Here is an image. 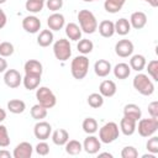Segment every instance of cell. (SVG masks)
I'll return each mask as SVG.
<instances>
[{
    "mask_svg": "<svg viewBox=\"0 0 158 158\" xmlns=\"http://www.w3.org/2000/svg\"><path fill=\"white\" fill-rule=\"evenodd\" d=\"M78 21H79V27L84 33L91 35L98 30V20L90 10L86 9L80 10L78 12Z\"/></svg>",
    "mask_w": 158,
    "mask_h": 158,
    "instance_id": "obj_1",
    "label": "cell"
},
{
    "mask_svg": "<svg viewBox=\"0 0 158 158\" xmlns=\"http://www.w3.org/2000/svg\"><path fill=\"white\" fill-rule=\"evenodd\" d=\"M89 70V58L84 54L75 57L70 63V72L74 79L81 80L86 77Z\"/></svg>",
    "mask_w": 158,
    "mask_h": 158,
    "instance_id": "obj_2",
    "label": "cell"
},
{
    "mask_svg": "<svg viewBox=\"0 0 158 158\" xmlns=\"http://www.w3.org/2000/svg\"><path fill=\"white\" fill-rule=\"evenodd\" d=\"M133 88L141 94V95H144V96H149L153 94L154 91V84L153 81L149 79V77L147 74H143V73H138L135 78H133Z\"/></svg>",
    "mask_w": 158,
    "mask_h": 158,
    "instance_id": "obj_3",
    "label": "cell"
},
{
    "mask_svg": "<svg viewBox=\"0 0 158 158\" xmlns=\"http://www.w3.org/2000/svg\"><path fill=\"white\" fill-rule=\"evenodd\" d=\"M120 128L116 122H107L99 130V139L101 143L109 144L118 138Z\"/></svg>",
    "mask_w": 158,
    "mask_h": 158,
    "instance_id": "obj_4",
    "label": "cell"
},
{
    "mask_svg": "<svg viewBox=\"0 0 158 158\" xmlns=\"http://www.w3.org/2000/svg\"><path fill=\"white\" fill-rule=\"evenodd\" d=\"M53 53L58 60L60 62L68 60L72 56V46H70L69 40L59 38L58 41H56L53 44Z\"/></svg>",
    "mask_w": 158,
    "mask_h": 158,
    "instance_id": "obj_5",
    "label": "cell"
},
{
    "mask_svg": "<svg viewBox=\"0 0 158 158\" xmlns=\"http://www.w3.org/2000/svg\"><path fill=\"white\" fill-rule=\"evenodd\" d=\"M36 99L40 105L44 106L46 109H52L57 104V98L54 93L47 86H40L36 90Z\"/></svg>",
    "mask_w": 158,
    "mask_h": 158,
    "instance_id": "obj_6",
    "label": "cell"
},
{
    "mask_svg": "<svg viewBox=\"0 0 158 158\" xmlns=\"http://www.w3.org/2000/svg\"><path fill=\"white\" fill-rule=\"evenodd\" d=\"M141 137H151L158 130V118L149 117V118H139L138 126H136Z\"/></svg>",
    "mask_w": 158,
    "mask_h": 158,
    "instance_id": "obj_7",
    "label": "cell"
},
{
    "mask_svg": "<svg viewBox=\"0 0 158 158\" xmlns=\"http://www.w3.org/2000/svg\"><path fill=\"white\" fill-rule=\"evenodd\" d=\"M4 83L10 89H16L22 83V77L16 69H6L4 74Z\"/></svg>",
    "mask_w": 158,
    "mask_h": 158,
    "instance_id": "obj_8",
    "label": "cell"
},
{
    "mask_svg": "<svg viewBox=\"0 0 158 158\" xmlns=\"http://www.w3.org/2000/svg\"><path fill=\"white\" fill-rule=\"evenodd\" d=\"M33 133H35V137L38 138L40 141H46L49 138L51 133H52V126L51 123H48L47 121H38L35 127H33Z\"/></svg>",
    "mask_w": 158,
    "mask_h": 158,
    "instance_id": "obj_9",
    "label": "cell"
},
{
    "mask_svg": "<svg viewBox=\"0 0 158 158\" xmlns=\"http://www.w3.org/2000/svg\"><path fill=\"white\" fill-rule=\"evenodd\" d=\"M133 49H135L133 43L130 40H120L115 44V53L121 58H126V57L132 56Z\"/></svg>",
    "mask_w": 158,
    "mask_h": 158,
    "instance_id": "obj_10",
    "label": "cell"
},
{
    "mask_svg": "<svg viewBox=\"0 0 158 158\" xmlns=\"http://www.w3.org/2000/svg\"><path fill=\"white\" fill-rule=\"evenodd\" d=\"M22 28L28 33H37L41 30V20L35 15H28L22 20Z\"/></svg>",
    "mask_w": 158,
    "mask_h": 158,
    "instance_id": "obj_11",
    "label": "cell"
},
{
    "mask_svg": "<svg viewBox=\"0 0 158 158\" xmlns=\"http://www.w3.org/2000/svg\"><path fill=\"white\" fill-rule=\"evenodd\" d=\"M81 144H83V149H84L86 153H89V154H96V153H99V151H100V148H101V142H100V139H99L98 137L93 136V135H89V136L84 139V142H83Z\"/></svg>",
    "mask_w": 158,
    "mask_h": 158,
    "instance_id": "obj_12",
    "label": "cell"
},
{
    "mask_svg": "<svg viewBox=\"0 0 158 158\" xmlns=\"http://www.w3.org/2000/svg\"><path fill=\"white\" fill-rule=\"evenodd\" d=\"M33 153V147L30 142H21L19 143L12 152L14 158H31Z\"/></svg>",
    "mask_w": 158,
    "mask_h": 158,
    "instance_id": "obj_13",
    "label": "cell"
},
{
    "mask_svg": "<svg viewBox=\"0 0 158 158\" xmlns=\"http://www.w3.org/2000/svg\"><path fill=\"white\" fill-rule=\"evenodd\" d=\"M47 25L51 31H59L65 26V19L59 12H53L47 19Z\"/></svg>",
    "mask_w": 158,
    "mask_h": 158,
    "instance_id": "obj_14",
    "label": "cell"
},
{
    "mask_svg": "<svg viewBox=\"0 0 158 158\" xmlns=\"http://www.w3.org/2000/svg\"><path fill=\"white\" fill-rule=\"evenodd\" d=\"M136 126H137V121L127 116H123L120 121V131L125 136H132L136 132Z\"/></svg>",
    "mask_w": 158,
    "mask_h": 158,
    "instance_id": "obj_15",
    "label": "cell"
},
{
    "mask_svg": "<svg viewBox=\"0 0 158 158\" xmlns=\"http://www.w3.org/2000/svg\"><path fill=\"white\" fill-rule=\"evenodd\" d=\"M112 68H111V63L106 59H99L95 62L94 64V72L98 77L100 78H105L111 73Z\"/></svg>",
    "mask_w": 158,
    "mask_h": 158,
    "instance_id": "obj_16",
    "label": "cell"
},
{
    "mask_svg": "<svg viewBox=\"0 0 158 158\" xmlns=\"http://www.w3.org/2000/svg\"><path fill=\"white\" fill-rule=\"evenodd\" d=\"M116 91H117V88H116L115 81H112V80H109V79L102 80L99 85V93L104 98H111L116 94Z\"/></svg>",
    "mask_w": 158,
    "mask_h": 158,
    "instance_id": "obj_17",
    "label": "cell"
},
{
    "mask_svg": "<svg viewBox=\"0 0 158 158\" xmlns=\"http://www.w3.org/2000/svg\"><path fill=\"white\" fill-rule=\"evenodd\" d=\"M130 25H131V27H133L136 30L143 28L147 25V15L142 11L132 12V15L130 17Z\"/></svg>",
    "mask_w": 158,
    "mask_h": 158,
    "instance_id": "obj_18",
    "label": "cell"
},
{
    "mask_svg": "<svg viewBox=\"0 0 158 158\" xmlns=\"http://www.w3.org/2000/svg\"><path fill=\"white\" fill-rule=\"evenodd\" d=\"M23 69H25V74H32V75H42L43 73V67H42V63L37 59H28L25 65H23Z\"/></svg>",
    "mask_w": 158,
    "mask_h": 158,
    "instance_id": "obj_19",
    "label": "cell"
},
{
    "mask_svg": "<svg viewBox=\"0 0 158 158\" xmlns=\"http://www.w3.org/2000/svg\"><path fill=\"white\" fill-rule=\"evenodd\" d=\"M98 30H99V33L105 38L112 37L115 35V25L110 20H102L98 25Z\"/></svg>",
    "mask_w": 158,
    "mask_h": 158,
    "instance_id": "obj_20",
    "label": "cell"
},
{
    "mask_svg": "<svg viewBox=\"0 0 158 158\" xmlns=\"http://www.w3.org/2000/svg\"><path fill=\"white\" fill-rule=\"evenodd\" d=\"M65 30V35L70 41H79L81 38V30L79 27V25L74 23V22H69L64 26Z\"/></svg>",
    "mask_w": 158,
    "mask_h": 158,
    "instance_id": "obj_21",
    "label": "cell"
},
{
    "mask_svg": "<svg viewBox=\"0 0 158 158\" xmlns=\"http://www.w3.org/2000/svg\"><path fill=\"white\" fill-rule=\"evenodd\" d=\"M51 136H52V141L56 146H64L69 139V133L64 128H58V130L53 131L51 133Z\"/></svg>",
    "mask_w": 158,
    "mask_h": 158,
    "instance_id": "obj_22",
    "label": "cell"
},
{
    "mask_svg": "<svg viewBox=\"0 0 158 158\" xmlns=\"http://www.w3.org/2000/svg\"><path fill=\"white\" fill-rule=\"evenodd\" d=\"M146 64H147V60H146V57L144 56H142V54H135V56L131 57L128 65H130L131 70L142 72L146 68Z\"/></svg>",
    "mask_w": 158,
    "mask_h": 158,
    "instance_id": "obj_23",
    "label": "cell"
},
{
    "mask_svg": "<svg viewBox=\"0 0 158 158\" xmlns=\"http://www.w3.org/2000/svg\"><path fill=\"white\" fill-rule=\"evenodd\" d=\"M114 25H115V33H117L120 36H126L131 31L130 21L127 19H125V17L118 19L116 22H114Z\"/></svg>",
    "mask_w": 158,
    "mask_h": 158,
    "instance_id": "obj_24",
    "label": "cell"
},
{
    "mask_svg": "<svg viewBox=\"0 0 158 158\" xmlns=\"http://www.w3.org/2000/svg\"><path fill=\"white\" fill-rule=\"evenodd\" d=\"M112 72H114L115 78L122 80V79H126V78L130 77V74H131V68H130V65H128L127 63H117V64L114 67Z\"/></svg>",
    "mask_w": 158,
    "mask_h": 158,
    "instance_id": "obj_25",
    "label": "cell"
},
{
    "mask_svg": "<svg viewBox=\"0 0 158 158\" xmlns=\"http://www.w3.org/2000/svg\"><path fill=\"white\" fill-rule=\"evenodd\" d=\"M41 83V75H32V74H25L22 78V84L27 90H35L40 86Z\"/></svg>",
    "mask_w": 158,
    "mask_h": 158,
    "instance_id": "obj_26",
    "label": "cell"
},
{
    "mask_svg": "<svg viewBox=\"0 0 158 158\" xmlns=\"http://www.w3.org/2000/svg\"><path fill=\"white\" fill-rule=\"evenodd\" d=\"M123 116H127V117H131V118L138 121L142 116V110L136 104H127L123 107Z\"/></svg>",
    "mask_w": 158,
    "mask_h": 158,
    "instance_id": "obj_27",
    "label": "cell"
},
{
    "mask_svg": "<svg viewBox=\"0 0 158 158\" xmlns=\"http://www.w3.org/2000/svg\"><path fill=\"white\" fill-rule=\"evenodd\" d=\"M7 110L15 115L22 114L26 110V104H25V101H22L20 99H12V100L7 101Z\"/></svg>",
    "mask_w": 158,
    "mask_h": 158,
    "instance_id": "obj_28",
    "label": "cell"
},
{
    "mask_svg": "<svg viewBox=\"0 0 158 158\" xmlns=\"http://www.w3.org/2000/svg\"><path fill=\"white\" fill-rule=\"evenodd\" d=\"M53 32L51 30H42L37 37V43L41 47H48L53 42Z\"/></svg>",
    "mask_w": 158,
    "mask_h": 158,
    "instance_id": "obj_29",
    "label": "cell"
},
{
    "mask_svg": "<svg viewBox=\"0 0 158 158\" xmlns=\"http://www.w3.org/2000/svg\"><path fill=\"white\" fill-rule=\"evenodd\" d=\"M125 2L126 0H105L104 9L110 14H116L123 7Z\"/></svg>",
    "mask_w": 158,
    "mask_h": 158,
    "instance_id": "obj_30",
    "label": "cell"
},
{
    "mask_svg": "<svg viewBox=\"0 0 158 158\" xmlns=\"http://www.w3.org/2000/svg\"><path fill=\"white\" fill-rule=\"evenodd\" d=\"M64 146H65V152L70 156H77L83 151V144L77 139H68V142Z\"/></svg>",
    "mask_w": 158,
    "mask_h": 158,
    "instance_id": "obj_31",
    "label": "cell"
},
{
    "mask_svg": "<svg viewBox=\"0 0 158 158\" xmlns=\"http://www.w3.org/2000/svg\"><path fill=\"white\" fill-rule=\"evenodd\" d=\"M81 127H83V131L88 135H94L96 131H98V121L93 117H86L84 118L83 123H81Z\"/></svg>",
    "mask_w": 158,
    "mask_h": 158,
    "instance_id": "obj_32",
    "label": "cell"
},
{
    "mask_svg": "<svg viewBox=\"0 0 158 158\" xmlns=\"http://www.w3.org/2000/svg\"><path fill=\"white\" fill-rule=\"evenodd\" d=\"M47 110H48V109H46L44 106H42V105H40V104H36V105H33V106L31 107L30 114H31L32 118H35V120H37V121H41V120H43V118L47 116Z\"/></svg>",
    "mask_w": 158,
    "mask_h": 158,
    "instance_id": "obj_33",
    "label": "cell"
},
{
    "mask_svg": "<svg viewBox=\"0 0 158 158\" xmlns=\"http://www.w3.org/2000/svg\"><path fill=\"white\" fill-rule=\"evenodd\" d=\"M43 6H44V1H42V0H27L25 4L26 10L32 14L41 12L43 10Z\"/></svg>",
    "mask_w": 158,
    "mask_h": 158,
    "instance_id": "obj_34",
    "label": "cell"
},
{
    "mask_svg": "<svg viewBox=\"0 0 158 158\" xmlns=\"http://www.w3.org/2000/svg\"><path fill=\"white\" fill-rule=\"evenodd\" d=\"M88 105L93 109H99L104 105V96L100 93H91L88 96Z\"/></svg>",
    "mask_w": 158,
    "mask_h": 158,
    "instance_id": "obj_35",
    "label": "cell"
},
{
    "mask_svg": "<svg viewBox=\"0 0 158 158\" xmlns=\"http://www.w3.org/2000/svg\"><path fill=\"white\" fill-rule=\"evenodd\" d=\"M77 48H78V51H79L81 54L86 56V54H89V53L94 49V43H93L90 40L80 38L79 42H78V44H77Z\"/></svg>",
    "mask_w": 158,
    "mask_h": 158,
    "instance_id": "obj_36",
    "label": "cell"
},
{
    "mask_svg": "<svg viewBox=\"0 0 158 158\" xmlns=\"http://www.w3.org/2000/svg\"><path fill=\"white\" fill-rule=\"evenodd\" d=\"M147 65V72H148V75L154 80V81H158V60L157 59H152L148 62Z\"/></svg>",
    "mask_w": 158,
    "mask_h": 158,
    "instance_id": "obj_37",
    "label": "cell"
},
{
    "mask_svg": "<svg viewBox=\"0 0 158 158\" xmlns=\"http://www.w3.org/2000/svg\"><path fill=\"white\" fill-rule=\"evenodd\" d=\"M14 51H15V49H14V44H12L11 42H7V41L0 42V56H1V57L6 58V57L12 56Z\"/></svg>",
    "mask_w": 158,
    "mask_h": 158,
    "instance_id": "obj_38",
    "label": "cell"
},
{
    "mask_svg": "<svg viewBox=\"0 0 158 158\" xmlns=\"http://www.w3.org/2000/svg\"><path fill=\"white\" fill-rule=\"evenodd\" d=\"M10 146V136L7 132L6 126L0 123V147L1 148H6Z\"/></svg>",
    "mask_w": 158,
    "mask_h": 158,
    "instance_id": "obj_39",
    "label": "cell"
},
{
    "mask_svg": "<svg viewBox=\"0 0 158 158\" xmlns=\"http://www.w3.org/2000/svg\"><path fill=\"white\" fill-rule=\"evenodd\" d=\"M146 148L149 153L157 154L158 153V137L157 136H151V138L146 143Z\"/></svg>",
    "mask_w": 158,
    "mask_h": 158,
    "instance_id": "obj_40",
    "label": "cell"
},
{
    "mask_svg": "<svg viewBox=\"0 0 158 158\" xmlns=\"http://www.w3.org/2000/svg\"><path fill=\"white\" fill-rule=\"evenodd\" d=\"M121 157L122 158H137L138 157V151L133 146H126L121 151Z\"/></svg>",
    "mask_w": 158,
    "mask_h": 158,
    "instance_id": "obj_41",
    "label": "cell"
},
{
    "mask_svg": "<svg viewBox=\"0 0 158 158\" xmlns=\"http://www.w3.org/2000/svg\"><path fill=\"white\" fill-rule=\"evenodd\" d=\"M46 6L48 10L57 12L58 10H60L63 7V0H46Z\"/></svg>",
    "mask_w": 158,
    "mask_h": 158,
    "instance_id": "obj_42",
    "label": "cell"
},
{
    "mask_svg": "<svg viewBox=\"0 0 158 158\" xmlns=\"http://www.w3.org/2000/svg\"><path fill=\"white\" fill-rule=\"evenodd\" d=\"M35 151H36V153H37L38 156H47V154L49 153V146H48L47 142L41 141V142H38V143L36 144Z\"/></svg>",
    "mask_w": 158,
    "mask_h": 158,
    "instance_id": "obj_43",
    "label": "cell"
},
{
    "mask_svg": "<svg viewBox=\"0 0 158 158\" xmlns=\"http://www.w3.org/2000/svg\"><path fill=\"white\" fill-rule=\"evenodd\" d=\"M148 114L151 117L158 118V102L157 101H152L148 105Z\"/></svg>",
    "mask_w": 158,
    "mask_h": 158,
    "instance_id": "obj_44",
    "label": "cell"
},
{
    "mask_svg": "<svg viewBox=\"0 0 158 158\" xmlns=\"http://www.w3.org/2000/svg\"><path fill=\"white\" fill-rule=\"evenodd\" d=\"M6 22H7V17H6V14L4 12V10H2V9H0V30H1L2 27H5Z\"/></svg>",
    "mask_w": 158,
    "mask_h": 158,
    "instance_id": "obj_45",
    "label": "cell"
},
{
    "mask_svg": "<svg viewBox=\"0 0 158 158\" xmlns=\"http://www.w3.org/2000/svg\"><path fill=\"white\" fill-rule=\"evenodd\" d=\"M6 69H7V62L4 57L0 56V73H5Z\"/></svg>",
    "mask_w": 158,
    "mask_h": 158,
    "instance_id": "obj_46",
    "label": "cell"
},
{
    "mask_svg": "<svg viewBox=\"0 0 158 158\" xmlns=\"http://www.w3.org/2000/svg\"><path fill=\"white\" fill-rule=\"evenodd\" d=\"M11 153L6 149H0V158H11Z\"/></svg>",
    "mask_w": 158,
    "mask_h": 158,
    "instance_id": "obj_47",
    "label": "cell"
},
{
    "mask_svg": "<svg viewBox=\"0 0 158 158\" xmlns=\"http://www.w3.org/2000/svg\"><path fill=\"white\" fill-rule=\"evenodd\" d=\"M5 118H6V111L0 107V122H2Z\"/></svg>",
    "mask_w": 158,
    "mask_h": 158,
    "instance_id": "obj_48",
    "label": "cell"
},
{
    "mask_svg": "<svg viewBox=\"0 0 158 158\" xmlns=\"http://www.w3.org/2000/svg\"><path fill=\"white\" fill-rule=\"evenodd\" d=\"M146 2H148L151 6H153V7H157L158 6V0H144Z\"/></svg>",
    "mask_w": 158,
    "mask_h": 158,
    "instance_id": "obj_49",
    "label": "cell"
},
{
    "mask_svg": "<svg viewBox=\"0 0 158 158\" xmlns=\"http://www.w3.org/2000/svg\"><path fill=\"white\" fill-rule=\"evenodd\" d=\"M99 157H109V158H112V154L109 153V152H101V153H99Z\"/></svg>",
    "mask_w": 158,
    "mask_h": 158,
    "instance_id": "obj_50",
    "label": "cell"
},
{
    "mask_svg": "<svg viewBox=\"0 0 158 158\" xmlns=\"http://www.w3.org/2000/svg\"><path fill=\"white\" fill-rule=\"evenodd\" d=\"M142 158H156V154H153V153H151V154H143Z\"/></svg>",
    "mask_w": 158,
    "mask_h": 158,
    "instance_id": "obj_51",
    "label": "cell"
},
{
    "mask_svg": "<svg viewBox=\"0 0 158 158\" xmlns=\"http://www.w3.org/2000/svg\"><path fill=\"white\" fill-rule=\"evenodd\" d=\"M83 1H86V2H91V1H94V0H83Z\"/></svg>",
    "mask_w": 158,
    "mask_h": 158,
    "instance_id": "obj_52",
    "label": "cell"
},
{
    "mask_svg": "<svg viewBox=\"0 0 158 158\" xmlns=\"http://www.w3.org/2000/svg\"><path fill=\"white\" fill-rule=\"evenodd\" d=\"M5 1H6V0H0V5H1V4H4Z\"/></svg>",
    "mask_w": 158,
    "mask_h": 158,
    "instance_id": "obj_53",
    "label": "cell"
},
{
    "mask_svg": "<svg viewBox=\"0 0 158 158\" xmlns=\"http://www.w3.org/2000/svg\"><path fill=\"white\" fill-rule=\"evenodd\" d=\"M42 1H44V2H46V0H42Z\"/></svg>",
    "mask_w": 158,
    "mask_h": 158,
    "instance_id": "obj_54",
    "label": "cell"
},
{
    "mask_svg": "<svg viewBox=\"0 0 158 158\" xmlns=\"http://www.w3.org/2000/svg\"><path fill=\"white\" fill-rule=\"evenodd\" d=\"M94 1H96V0H94Z\"/></svg>",
    "mask_w": 158,
    "mask_h": 158,
    "instance_id": "obj_55",
    "label": "cell"
}]
</instances>
